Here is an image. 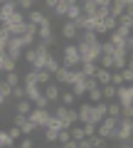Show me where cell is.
I'll use <instances>...</instances> for the list:
<instances>
[{
	"mask_svg": "<svg viewBox=\"0 0 133 148\" xmlns=\"http://www.w3.org/2000/svg\"><path fill=\"white\" fill-rule=\"evenodd\" d=\"M12 12H17V3H15V0H8V3H3V5H0V22L8 20Z\"/></svg>",
	"mask_w": 133,
	"mask_h": 148,
	"instance_id": "obj_15",
	"label": "cell"
},
{
	"mask_svg": "<svg viewBox=\"0 0 133 148\" xmlns=\"http://www.w3.org/2000/svg\"><path fill=\"white\" fill-rule=\"evenodd\" d=\"M59 67H62V62H59V57H57V54L52 52V54H49V59H47V67H44V69H47L49 74H54V72H57Z\"/></svg>",
	"mask_w": 133,
	"mask_h": 148,
	"instance_id": "obj_27",
	"label": "cell"
},
{
	"mask_svg": "<svg viewBox=\"0 0 133 148\" xmlns=\"http://www.w3.org/2000/svg\"><path fill=\"white\" fill-rule=\"evenodd\" d=\"M131 89H133V84H131Z\"/></svg>",
	"mask_w": 133,
	"mask_h": 148,
	"instance_id": "obj_63",
	"label": "cell"
},
{
	"mask_svg": "<svg viewBox=\"0 0 133 148\" xmlns=\"http://www.w3.org/2000/svg\"><path fill=\"white\" fill-rule=\"evenodd\" d=\"M86 141H89L91 148H106V138H101V136H91V138H86Z\"/></svg>",
	"mask_w": 133,
	"mask_h": 148,
	"instance_id": "obj_36",
	"label": "cell"
},
{
	"mask_svg": "<svg viewBox=\"0 0 133 148\" xmlns=\"http://www.w3.org/2000/svg\"><path fill=\"white\" fill-rule=\"evenodd\" d=\"M17 148H35V141H32L30 136H22L20 141H17Z\"/></svg>",
	"mask_w": 133,
	"mask_h": 148,
	"instance_id": "obj_44",
	"label": "cell"
},
{
	"mask_svg": "<svg viewBox=\"0 0 133 148\" xmlns=\"http://www.w3.org/2000/svg\"><path fill=\"white\" fill-rule=\"evenodd\" d=\"M32 109H35V106H32L30 99H17V104H15V111H17V114H22V116H27Z\"/></svg>",
	"mask_w": 133,
	"mask_h": 148,
	"instance_id": "obj_21",
	"label": "cell"
},
{
	"mask_svg": "<svg viewBox=\"0 0 133 148\" xmlns=\"http://www.w3.org/2000/svg\"><path fill=\"white\" fill-rule=\"evenodd\" d=\"M108 141H116V143L133 141V119L131 116H121V119H118V126L113 128V133H111Z\"/></svg>",
	"mask_w": 133,
	"mask_h": 148,
	"instance_id": "obj_1",
	"label": "cell"
},
{
	"mask_svg": "<svg viewBox=\"0 0 133 148\" xmlns=\"http://www.w3.org/2000/svg\"><path fill=\"white\" fill-rule=\"evenodd\" d=\"M111 84H113V86H121V84H123V77H121V72H116V69L111 72Z\"/></svg>",
	"mask_w": 133,
	"mask_h": 148,
	"instance_id": "obj_47",
	"label": "cell"
},
{
	"mask_svg": "<svg viewBox=\"0 0 133 148\" xmlns=\"http://www.w3.org/2000/svg\"><path fill=\"white\" fill-rule=\"evenodd\" d=\"M69 133L74 141H84V126L81 123H74V126H69Z\"/></svg>",
	"mask_w": 133,
	"mask_h": 148,
	"instance_id": "obj_33",
	"label": "cell"
},
{
	"mask_svg": "<svg viewBox=\"0 0 133 148\" xmlns=\"http://www.w3.org/2000/svg\"><path fill=\"white\" fill-rule=\"evenodd\" d=\"M126 64H128V49H118L116 47V54H113V69L121 72Z\"/></svg>",
	"mask_w": 133,
	"mask_h": 148,
	"instance_id": "obj_13",
	"label": "cell"
},
{
	"mask_svg": "<svg viewBox=\"0 0 133 148\" xmlns=\"http://www.w3.org/2000/svg\"><path fill=\"white\" fill-rule=\"evenodd\" d=\"M108 10H111V15L118 20V17L123 15V10H126V5H123L121 0H111V8H108Z\"/></svg>",
	"mask_w": 133,
	"mask_h": 148,
	"instance_id": "obj_29",
	"label": "cell"
},
{
	"mask_svg": "<svg viewBox=\"0 0 133 148\" xmlns=\"http://www.w3.org/2000/svg\"><path fill=\"white\" fill-rule=\"evenodd\" d=\"M8 146H15V143H12L10 136H8L5 128H0V148H8Z\"/></svg>",
	"mask_w": 133,
	"mask_h": 148,
	"instance_id": "obj_38",
	"label": "cell"
},
{
	"mask_svg": "<svg viewBox=\"0 0 133 148\" xmlns=\"http://www.w3.org/2000/svg\"><path fill=\"white\" fill-rule=\"evenodd\" d=\"M12 99H25V86L22 84H17V86H12Z\"/></svg>",
	"mask_w": 133,
	"mask_h": 148,
	"instance_id": "obj_45",
	"label": "cell"
},
{
	"mask_svg": "<svg viewBox=\"0 0 133 148\" xmlns=\"http://www.w3.org/2000/svg\"><path fill=\"white\" fill-rule=\"evenodd\" d=\"M67 141H72V133H69V128H62L59 136H57V143L62 146V143H67Z\"/></svg>",
	"mask_w": 133,
	"mask_h": 148,
	"instance_id": "obj_41",
	"label": "cell"
},
{
	"mask_svg": "<svg viewBox=\"0 0 133 148\" xmlns=\"http://www.w3.org/2000/svg\"><path fill=\"white\" fill-rule=\"evenodd\" d=\"M116 148H133V141H128V143H118Z\"/></svg>",
	"mask_w": 133,
	"mask_h": 148,
	"instance_id": "obj_55",
	"label": "cell"
},
{
	"mask_svg": "<svg viewBox=\"0 0 133 148\" xmlns=\"http://www.w3.org/2000/svg\"><path fill=\"white\" fill-rule=\"evenodd\" d=\"M96 5L99 8H111V0H96Z\"/></svg>",
	"mask_w": 133,
	"mask_h": 148,
	"instance_id": "obj_54",
	"label": "cell"
},
{
	"mask_svg": "<svg viewBox=\"0 0 133 148\" xmlns=\"http://www.w3.org/2000/svg\"><path fill=\"white\" fill-rule=\"evenodd\" d=\"M79 3H84V0H79Z\"/></svg>",
	"mask_w": 133,
	"mask_h": 148,
	"instance_id": "obj_62",
	"label": "cell"
},
{
	"mask_svg": "<svg viewBox=\"0 0 133 148\" xmlns=\"http://www.w3.org/2000/svg\"><path fill=\"white\" fill-rule=\"evenodd\" d=\"M116 91H118V86H113V84L101 86V96H104V101H113V99H116Z\"/></svg>",
	"mask_w": 133,
	"mask_h": 148,
	"instance_id": "obj_24",
	"label": "cell"
},
{
	"mask_svg": "<svg viewBox=\"0 0 133 148\" xmlns=\"http://www.w3.org/2000/svg\"><path fill=\"white\" fill-rule=\"evenodd\" d=\"M111 72L113 69H104V67H99L96 69V82H99V86H106V84H111Z\"/></svg>",
	"mask_w": 133,
	"mask_h": 148,
	"instance_id": "obj_18",
	"label": "cell"
},
{
	"mask_svg": "<svg viewBox=\"0 0 133 148\" xmlns=\"http://www.w3.org/2000/svg\"><path fill=\"white\" fill-rule=\"evenodd\" d=\"M42 94L49 99V104H59V96H62V89H59L57 82H49V84L42 86Z\"/></svg>",
	"mask_w": 133,
	"mask_h": 148,
	"instance_id": "obj_9",
	"label": "cell"
},
{
	"mask_svg": "<svg viewBox=\"0 0 133 148\" xmlns=\"http://www.w3.org/2000/svg\"><path fill=\"white\" fill-rule=\"evenodd\" d=\"M81 126H84V138L96 136V126H94V123H81Z\"/></svg>",
	"mask_w": 133,
	"mask_h": 148,
	"instance_id": "obj_46",
	"label": "cell"
},
{
	"mask_svg": "<svg viewBox=\"0 0 133 148\" xmlns=\"http://www.w3.org/2000/svg\"><path fill=\"white\" fill-rule=\"evenodd\" d=\"M0 94L8 96V99H10V94H12V86H10V84H5L3 79H0Z\"/></svg>",
	"mask_w": 133,
	"mask_h": 148,
	"instance_id": "obj_48",
	"label": "cell"
},
{
	"mask_svg": "<svg viewBox=\"0 0 133 148\" xmlns=\"http://www.w3.org/2000/svg\"><path fill=\"white\" fill-rule=\"evenodd\" d=\"M42 133H44V141H47V143H57V136H59V131H57V128L44 126V128H42Z\"/></svg>",
	"mask_w": 133,
	"mask_h": 148,
	"instance_id": "obj_34",
	"label": "cell"
},
{
	"mask_svg": "<svg viewBox=\"0 0 133 148\" xmlns=\"http://www.w3.org/2000/svg\"><path fill=\"white\" fill-rule=\"evenodd\" d=\"M99 67L113 69V57H111V54H101V57H99Z\"/></svg>",
	"mask_w": 133,
	"mask_h": 148,
	"instance_id": "obj_37",
	"label": "cell"
},
{
	"mask_svg": "<svg viewBox=\"0 0 133 148\" xmlns=\"http://www.w3.org/2000/svg\"><path fill=\"white\" fill-rule=\"evenodd\" d=\"M47 17H49V15H44L42 10H35V8H32V10L25 15V20H27V22H32V25H42Z\"/></svg>",
	"mask_w": 133,
	"mask_h": 148,
	"instance_id": "obj_16",
	"label": "cell"
},
{
	"mask_svg": "<svg viewBox=\"0 0 133 148\" xmlns=\"http://www.w3.org/2000/svg\"><path fill=\"white\" fill-rule=\"evenodd\" d=\"M54 5H57V0H44V8H47V10H49V12H52V10H54Z\"/></svg>",
	"mask_w": 133,
	"mask_h": 148,
	"instance_id": "obj_52",
	"label": "cell"
},
{
	"mask_svg": "<svg viewBox=\"0 0 133 148\" xmlns=\"http://www.w3.org/2000/svg\"><path fill=\"white\" fill-rule=\"evenodd\" d=\"M96 86H99L96 77H86V91H89V89H96Z\"/></svg>",
	"mask_w": 133,
	"mask_h": 148,
	"instance_id": "obj_50",
	"label": "cell"
},
{
	"mask_svg": "<svg viewBox=\"0 0 133 148\" xmlns=\"http://www.w3.org/2000/svg\"><path fill=\"white\" fill-rule=\"evenodd\" d=\"M126 49H128V52H133V32H131V37L126 40Z\"/></svg>",
	"mask_w": 133,
	"mask_h": 148,
	"instance_id": "obj_53",
	"label": "cell"
},
{
	"mask_svg": "<svg viewBox=\"0 0 133 148\" xmlns=\"http://www.w3.org/2000/svg\"><path fill=\"white\" fill-rule=\"evenodd\" d=\"M76 49H79V57H81V64L84 62H96L99 64V57H101V42L96 45H86V42H76Z\"/></svg>",
	"mask_w": 133,
	"mask_h": 148,
	"instance_id": "obj_2",
	"label": "cell"
},
{
	"mask_svg": "<svg viewBox=\"0 0 133 148\" xmlns=\"http://www.w3.org/2000/svg\"><path fill=\"white\" fill-rule=\"evenodd\" d=\"M17 128H20V131H22V136H32V133L37 131V126H35V123H32V121H27V119H25V121H22V123H20V126H17Z\"/></svg>",
	"mask_w": 133,
	"mask_h": 148,
	"instance_id": "obj_32",
	"label": "cell"
},
{
	"mask_svg": "<svg viewBox=\"0 0 133 148\" xmlns=\"http://www.w3.org/2000/svg\"><path fill=\"white\" fill-rule=\"evenodd\" d=\"M3 3H8V0H0V5H3Z\"/></svg>",
	"mask_w": 133,
	"mask_h": 148,
	"instance_id": "obj_60",
	"label": "cell"
},
{
	"mask_svg": "<svg viewBox=\"0 0 133 148\" xmlns=\"http://www.w3.org/2000/svg\"><path fill=\"white\" fill-rule=\"evenodd\" d=\"M8 136H10L12 143H15V141H20V138H22V131H20L17 126H10V128H8Z\"/></svg>",
	"mask_w": 133,
	"mask_h": 148,
	"instance_id": "obj_43",
	"label": "cell"
},
{
	"mask_svg": "<svg viewBox=\"0 0 133 148\" xmlns=\"http://www.w3.org/2000/svg\"><path fill=\"white\" fill-rule=\"evenodd\" d=\"M72 94H74L76 99H84L86 96V77H81V79H76L74 84H72Z\"/></svg>",
	"mask_w": 133,
	"mask_h": 148,
	"instance_id": "obj_19",
	"label": "cell"
},
{
	"mask_svg": "<svg viewBox=\"0 0 133 148\" xmlns=\"http://www.w3.org/2000/svg\"><path fill=\"white\" fill-rule=\"evenodd\" d=\"M62 148H79V141H74V138H72V141L62 143Z\"/></svg>",
	"mask_w": 133,
	"mask_h": 148,
	"instance_id": "obj_51",
	"label": "cell"
},
{
	"mask_svg": "<svg viewBox=\"0 0 133 148\" xmlns=\"http://www.w3.org/2000/svg\"><path fill=\"white\" fill-rule=\"evenodd\" d=\"M74 101H76V96L72 94V89H69V91H62V96H59V104H64V106H74Z\"/></svg>",
	"mask_w": 133,
	"mask_h": 148,
	"instance_id": "obj_35",
	"label": "cell"
},
{
	"mask_svg": "<svg viewBox=\"0 0 133 148\" xmlns=\"http://www.w3.org/2000/svg\"><path fill=\"white\" fill-rule=\"evenodd\" d=\"M123 12H126L128 17H133V5H128V8H126V10H123Z\"/></svg>",
	"mask_w": 133,
	"mask_h": 148,
	"instance_id": "obj_56",
	"label": "cell"
},
{
	"mask_svg": "<svg viewBox=\"0 0 133 148\" xmlns=\"http://www.w3.org/2000/svg\"><path fill=\"white\" fill-rule=\"evenodd\" d=\"M37 40H40V42H44L49 49H52V47H57V37H54L52 20H49V17L42 22V25H37Z\"/></svg>",
	"mask_w": 133,
	"mask_h": 148,
	"instance_id": "obj_4",
	"label": "cell"
},
{
	"mask_svg": "<svg viewBox=\"0 0 133 148\" xmlns=\"http://www.w3.org/2000/svg\"><path fill=\"white\" fill-rule=\"evenodd\" d=\"M86 101H89V104H99V101H104L101 86H96V89H89V91H86Z\"/></svg>",
	"mask_w": 133,
	"mask_h": 148,
	"instance_id": "obj_25",
	"label": "cell"
},
{
	"mask_svg": "<svg viewBox=\"0 0 133 148\" xmlns=\"http://www.w3.org/2000/svg\"><path fill=\"white\" fill-rule=\"evenodd\" d=\"M91 106H94V104H89V101H81V104H79V109H76V114H79V123H89Z\"/></svg>",
	"mask_w": 133,
	"mask_h": 148,
	"instance_id": "obj_14",
	"label": "cell"
},
{
	"mask_svg": "<svg viewBox=\"0 0 133 148\" xmlns=\"http://www.w3.org/2000/svg\"><path fill=\"white\" fill-rule=\"evenodd\" d=\"M121 114H123L121 104H118L116 99H113V101H108V114H106V116H113V119H121Z\"/></svg>",
	"mask_w": 133,
	"mask_h": 148,
	"instance_id": "obj_28",
	"label": "cell"
},
{
	"mask_svg": "<svg viewBox=\"0 0 133 148\" xmlns=\"http://www.w3.org/2000/svg\"><path fill=\"white\" fill-rule=\"evenodd\" d=\"M121 77H123V84H133V69L123 67L121 69Z\"/></svg>",
	"mask_w": 133,
	"mask_h": 148,
	"instance_id": "obj_42",
	"label": "cell"
},
{
	"mask_svg": "<svg viewBox=\"0 0 133 148\" xmlns=\"http://www.w3.org/2000/svg\"><path fill=\"white\" fill-rule=\"evenodd\" d=\"M3 82L5 84H10V86H17V84H22V77H20V72H5V77H3Z\"/></svg>",
	"mask_w": 133,
	"mask_h": 148,
	"instance_id": "obj_23",
	"label": "cell"
},
{
	"mask_svg": "<svg viewBox=\"0 0 133 148\" xmlns=\"http://www.w3.org/2000/svg\"><path fill=\"white\" fill-rule=\"evenodd\" d=\"M79 69H81V74H84V77H94L96 69H99V64H96V62H84Z\"/></svg>",
	"mask_w": 133,
	"mask_h": 148,
	"instance_id": "obj_30",
	"label": "cell"
},
{
	"mask_svg": "<svg viewBox=\"0 0 133 148\" xmlns=\"http://www.w3.org/2000/svg\"><path fill=\"white\" fill-rule=\"evenodd\" d=\"M79 148H91V146H89V141L84 138V141H79Z\"/></svg>",
	"mask_w": 133,
	"mask_h": 148,
	"instance_id": "obj_57",
	"label": "cell"
},
{
	"mask_svg": "<svg viewBox=\"0 0 133 148\" xmlns=\"http://www.w3.org/2000/svg\"><path fill=\"white\" fill-rule=\"evenodd\" d=\"M116 101L121 104V109H128V106L133 104V89H131V84H121V86H118Z\"/></svg>",
	"mask_w": 133,
	"mask_h": 148,
	"instance_id": "obj_8",
	"label": "cell"
},
{
	"mask_svg": "<svg viewBox=\"0 0 133 148\" xmlns=\"http://www.w3.org/2000/svg\"><path fill=\"white\" fill-rule=\"evenodd\" d=\"M15 64H17V62H12V59L8 57V54H3V57H0V74L12 72V69H15Z\"/></svg>",
	"mask_w": 133,
	"mask_h": 148,
	"instance_id": "obj_26",
	"label": "cell"
},
{
	"mask_svg": "<svg viewBox=\"0 0 133 148\" xmlns=\"http://www.w3.org/2000/svg\"><path fill=\"white\" fill-rule=\"evenodd\" d=\"M79 17H81V5H79V3H74V5H69V8H67V15H64V20L76 22Z\"/></svg>",
	"mask_w": 133,
	"mask_h": 148,
	"instance_id": "obj_20",
	"label": "cell"
},
{
	"mask_svg": "<svg viewBox=\"0 0 133 148\" xmlns=\"http://www.w3.org/2000/svg\"><path fill=\"white\" fill-rule=\"evenodd\" d=\"M30 3H32V5H37V3H40V0H30Z\"/></svg>",
	"mask_w": 133,
	"mask_h": 148,
	"instance_id": "obj_59",
	"label": "cell"
},
{
	"mask_svg": "<svg viewBox=\"0 0 133 148\" xmlns=\"http://www.w3.org/2000/svg\"><path fill=\"white\" fill-rule=\"evenodd\" d=\"M5 52H8V57H10L12 62H20V59H22V52H25V47H22V40L12 35V37H10V42H8V49H5Z\"/></svg>",
	"mask_w": 133,
	"mask_h": 148,
	"instance_id": "obj_5",
	"label": "cell"
},
{
	"mask_svg": "<svg viewBox=\"0 0 133 148\" xmlns=\"http://www.w3.org/2000/svg\"><path fill=\"white\" fill-rule=\"evenodd\" d=\"M52 79H54V77H52V74L47 72V69H37V84H40V86L49 84V82H52Z\"/></svg>",
	"mask_w": 133,
	"mask_h": 148,
	"instance_id": "obj_31",
	"label": "cell"
},
{
	"mask_svg": "<svg viewBox=\"0 0 133 148\" xmlns=\"http://www.w3.org/2000/svg\"><path fill=\"white\" fill-rule=\"evenodd\" d=\"M22 86H25V99H30L32 106H35V101H37V99H42V96H44L40 84H22Z\"/></svg>",
	"mask_w": 133,
	"mask_h": 148,
	"instance_id": "obj_11",
	"label": "cell"
},
{
	"mask_svg": "<svg viewBox=\"0 0 133 148\" xmlns=\"http://www.w3.org/2000/svg\"><path fill=\"white\" fill-rule=\"evenodd\" d=\"M25 12H20V10H17V12H12V15L10 17H8V20H3V22H0V25H3V27H5V30H10V27H15V25H25Z\"/></svg>",
	"mask_w": 133,
	"mask_h": 148,
	"instance_id": "obj_12",
	"label": "cell"
},
{
	"mask_svg": "<svg viewBox=\"0 0 133 148\" xmlns=\"http://www.w3.org/2000/svg\"><path fill=\"white\" fill-rule=\"evenodd\" d=\"M101 54H116V47H113L111 42H108V40H101Z\"/></svg>",
	"mask_w": 133,
	"mask_h": 148,
	"instance_id": "obj_39",
	"label": "cell"
},
{
	"mask_svg": "<svg viewBox=\"0 0 133 148\" xmlns=\"http://www.w3.org/2000/svg\"><path fill=\"white\" fill-rule=\"evenodd\" d=\"M62 37L67 40V42H72V40L79 37V30H76V25L72 20H62Z\"/></svg>",
	"mask_w": 133,
	"mask_h": 148,
	"instance_id": "obj_10",
	"label": "cell"
},
{
	"mask_svg": "<svg viewBox=\"0 0 133 148\" xmlns=\"http://www.w3.org/2000/svg\"><path fill=\"white\" fill-rule=\"evenodd\" d=\"M8 148H17V146H8Z\"/></svg>",
	"mask_w": 133,
	"mask_h": 148,
	"instance_id": "obj_61",
	"label": "cell"
},
{
	"mask_svg": "<svg viewBox=\"0 0 133 148\" xmlns=\"http://www.w3.org/2000/svg\"><path fill=\"white\" fill-rule=\"evenodd\" d=\"M104 25H106V30H108V32H113V30L118 27V20H116L113 15H108V17H104Z\"/></svg>",
	"mask_w": 133,
	"mask_h": 148,
	"instance_id": "obj_40",
	"label": "cell"
},
{
	"mask_svg": "<svg viewBox=\"0 0 133 148\" xmlns=\"http://www.w3.org/2000/svg\"><path fill=\"white\" fill-rule=\"evenodd\" d=\"M79 5H81V15L84 17H96V10H99L96 0H84V3H79Z\"/></svg>",
	"mask_w": 133,
	"mask_h": 148,
	"instance_id": "obj_17",
	"label": "cell"
},
{
	"mask_svg": "<svg viewBox=\"0 0 133 148\" xmlns=\"http://www.w3.org/2000/svg\"><path fill=\"white\" fill-rule=\"evenodd\" d=\"M49 114H52V111H47V109H32L30 114H27V121H32L37 128H44L47 121H49Z\"/></svg>",
	"mask_w": 133,
	"mask_h": 148,
	"instance_id": "obj_7",
	"label": "cell"
},
{
	"mask_svg": "<svg viewBox=\"0 0 133 148\" xmlns=\"http://www.w3.org/2000/svg\"><path fill=\"white\" fill-rule=\"evenodd\" d=\"M121 3H123L126 8H128V5H133V0H121Z\"/></svg>",
	"mask_w": 133,
	"mask_h": 148,
	"instance_id": "obj_58",
	"label": "cell"
},
{
	"mask_svg": "<svg viewBox=\"0 0 133 148\" xmlns=\"http://www.w3.org/2000/svg\"><path fill=\"white\" fill-rule=\"evenodd\" d=\"M79 40H81V42H86V45H96V42H101V37L96 35L94 30H86V32H79Z\"/></svg>",
	"mask_w": 133,
	"mask_h": 148,
	"instance_id": "obj_22",
	"label": "cell"
},
{
	"mask_svg": "<svg viewBox=\"0 0 133 148\" xmlns=\"http://www.w3.org/2000/svg\"><path fill=\"white\" fill-rule=\"evenodd\" d=\"M62 64H64V67H69V69L81 67V57H79V49H76V42L64 45V49H62Z\"/></svg>",
	"mask_w": 133,
	"mask_h": 148,
	"instance_id": "obj_3",
	"label": "cell"
},
{
	"mask_svg": "<svg viewBox=\"0 0 133 148\" xmlns=\"http://www.w3.org/2000/svg\"><path fill=\"white\" fill-rule=\"evenodd\" d=\"M118 126V119H113V116H106L99 126H96V136H101V138H111V133H113V128Z\"/></svg>",
	"mask_w": 133,
	"mask_h": 148,
	"instance_id": "obj_6",
	"label": "cell"
},
{
	"mask_svg": "<svg viewBox=\"0 0 133 148\" xmlns=\"http://www.w3.org/2000/svg\"><path fill=\"white\" fill-rule=\"evenodd\" d=\"M108 15H111L108 8H99V10H96V20H104V17H108Z\"/></svg>",
	"mask_w": 133,
	"mask_h": 148,
	"instance_id": "obj_49",
	"label": "cell"
}]
</instances>
